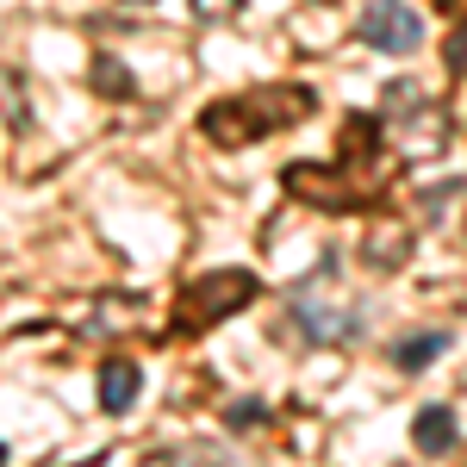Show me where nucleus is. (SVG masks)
I'll list each match as a JSON object with an SVG mask.
<instances>
[{"label":"nucleus","mask_w":467,"mask_h":467,"mask_svg":"<svg viewBox=\"0 0 467 467\" xmlns=\"http://www.w3.org/2000/svg\"><path fill=\"white\" fill-rule=\"evenodd\" d=\"M306 112H312L306 88H255V94H237V100H213L200 112V131L218 150H244L268 131H281V125H299Z\"/></svg>","instance_id":"f257e3e1"},{"label":"nucleus","mask_w":467,"mask_h":467,"mask_svg":"<svg viewBox=\"0 0 467 467\" xmlns=\"http://www.w3.org/2000/svg\"><path fill=\"white\" fill-rule=\"evenodd\" d=\"M380 131H393V144L405 150L411 162H424V156H436V150L449 144V119H442V107H436L418 81H393V88H387Z\"/></svg>","instance_id":"f03ea898"},{"label":"nucleus","mask_w":467,"mask_h":467,"mask_svg":"<svg viewBox=\"0 0 467 467\" xmlns=\"http://www.w3.org/2000/svg\"><path fill=\"white\" fill-rule=\"evenodd\" d=\"M255 293H262V281H255L250 268H218V275H200L193 287H181L175 324H181V330H206V324L231 318L237 306H250Z\"/></svg>","instance_id":"7ed1b4c3"},{"label":"nucleus","mask_w":467,"mask_h":467,"mask_svg":"<svg viewBox=\"0 0 467 467\" xmlns=\"http://www.w3.org/2000/svg\"><path fill=\"white\" fill-rule=\"evenodd\" d=\"M293 200H306V206H318V213H356L361 206V187L343 181V169H330V162H293L287 175H281Z\"/></svg>","instance_id":"20e7f679"},{"label":"nucleus","mask_w":467,"mask_h":467,"mask_svg":"<svg viewBox=\"0 0 467 467\" xmlns=\"http://www.w3.org/2000/svg\"><path fill=\"white\" fill-rule=\"evenodd\" d=\"M356 32H361V44H374V50H387V57H405V50L424 44V19H418L405 0H368Z\"/></svg>","instance_id":"39448f33"},{"label":"nucleus","mask_w":467,"mask_h":467,"mask_svg":"<svg viewBox=\"0 0 467 467\" xmlns=\"http://www.w3.org/2000/svg\"><path fill=\"white\" fill-rule=\"evenodd\" d=\"M94 387H100V411H107V418H125V411L138 405L144 368L131 356H112V361H100V380H94Z\"/></svg>","instance_id":"423d86ee"},{"label":"nucleus","mask_w":467,"mask_h":467,"mask_svg":"<svg viewBox=\"0 0 467 467\" xmlns=\"http://www.w3.org/2000/svg\"><path fill=\"white\" fill-rule=\"evenodd\" d=\"M455 411H449V405H424V411H418V418H411V449H418V455H449V449H455Z\"/></svg>","instance_id":"0eeeda50"},{"label":"nucleus","mask_w":467,"mask_h":467,"mask_svg":"<svg viewBox=\"0 0 467 467\" xmlns=\"http://www.w3.org/2000/svg\"><path fill=\"white\" fill-rule=\"evenodd\" d=\"M449 349V330H418V337H405V343H393V368H405V374H418V368H431L436 356Z\"/></svg>","instance_id":"6e6552de"},{"label":"nucleus","mask_w":467,"mask_h":467,"mask_svg":"<svg viewBox=\"0 0 467 467\" xmlns=\"http://www.w3.org/2000/svg\"><path fill=\"white\" fill-rule=\"evenodd\" d=\"M94 88L100 94H131V75L119 69V57H94Z\"/></svg>","instance_id":"1a4fd4ad"},{"label":"nucleus","mask_w":467,"mask_h":467,"mask_svg":"<svg viewBox=\"0 0 467 467\" xmlns=\"http://www.w3.org/2000/svg\"><path fill=\"white\" fill-rule=\"evenodd\" d=\"M224 424L231 431H255V424H268V405L262 399H237V405H224Z\"/></svg>","instance_id":"9d476101"},{"label":"nucleus","mask_w":467,"mask_h":467,"mask_svg":"<svg viewBox=\"0 0 467 467\" xmlns=\"http://www.w3.org/2000/svg\"><path fill=\"white\" fill-rule=\"evenodd\" d=\"M368 255H374V268H399V255H405V231H374V244H368Z\"/></svg>","instance_id":"9b49d317"},{"label":"nucleus","mask_w":467,"mask_h":467,"mask_svg":"<svg viewBox=\"0 0 467 467\" xmlns=\"http://www.w3.org/2000/svg\"><path fill=\"white\" fill-rule=\"evenodd\" d=\"M193 13L200 19H231V13H244V0H193Z\"/></svg>","instance_id":"f8f14e48"},{"label":"nucleus","mask_w":467,"mask_h":467,"mask_svg":"<svg viewBox=\"0 0 467 467\" xmlns=\"http://www.w3.org/2000/svg\"><path fill=\"white\" fill-rule=\"evenodd\" d=\"M449 63H455V69L467 75V26H462V32H455V37H449Z\"/></svg>","instance_id":"ddd939ff"},{"label":"nucleus","mask_w":467,"mask_h":467,"mask_svg":"<svg viewBox=\"0 0 467 467\" xmlns=\"http://www.w3.org/2000/svg\"><path fill=\"white\" fill-rule=\"evenodd\" d=\"M436 6H455V0H436Z\"/></svg>","instance_id":"4468645a"}]
</instances>
